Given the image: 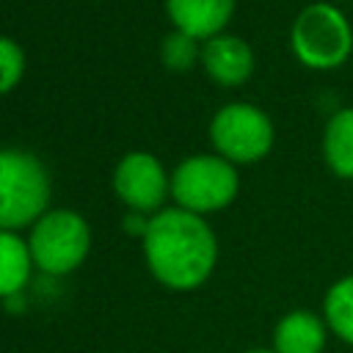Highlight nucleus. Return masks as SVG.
Wrapping results in <instances>:
<instances>
[{
	"instance_id": "nucleus-1",
	"label": "nucleus",
	"mask_w": 353,
	"mask_h": 353,
	"mask_svg": "<svg viewBox=\"0 0 353 353\" xmlns=\"http://www.w3.org/2000/svg\"><path fill=\"white\" fill-rule=\"evenodd\" d=\"M141 248L152 279L174 292L201 287L218 265V237L212 226L207 218L182 207H163L154 212Z\"/></svg>"
},
{
	"instance_id": "nucleus-2",
	"label": "nucleus",
	"mask_w": 353,
	"mask_h": 353,
	"mask_svg": "<svg viewBox=\"0 0 353 353\" xmlns=\"http://www.w3.org/2000/svg\"><path fill=\"white\" fill-rule=\"evenodd\" d=\"M52 199L47 165L25 149H0V229H30Z\"/></svg>"
},
{
	"instance_id": "nucleus-3",
	"label": "nucleus",
	"mask_w": 353,
	"mask_h": 353,
	"mask_svg": "<svg viewBox=\"0 0 353 353\" xmlns=\"http://www.w3.org/2000/svg\"><path fill=\"white\" fill-rule=\"evenodd\" d=\"M290 50L306 69H336L353 52V25L334 3H309L292 19Z\"/></svg>"
},
{
	"instance_id": "nucleus-4",
	"label": "nucleus",
	"mask_w": 353,
	"mask_h": 353,
	"mask_svg": "<svg viewBox=\"0 0 353 353\" xmlns=\"http://www.w3.org/2000/svg\"><path fill=\"white\" fill-rule=\"evenodd\" d=\"M33 268L44 276L61 279L74 273L91 254V226L69 207H50L28 232Z\"/></svg>"
},
{
	"instance_id": "nucleus-5",
	"label": "nucleus",
	"mask_w": 353,
	"mask_h": 353,
	"mask_svg": "<svg viewBox=\"0 0 353 353\" xmlns=\"http://www.w3.org/2000/svg\"><path fill=\"white\" fill-rule=\"evenodd\" d=\"M240 193L237 165L221 154H190L171 171V199L193 215H212L226 210Z\"/></svg>"
},
{
	"instance_id": "nucleus-6",
	"label": "nucleus",
	"mask_w": 353,
	"mask_h": 353,
	"mask_svg": "<svg viewBox=\"0 0 353 353\" xmlns=\"http://www.w3.org/2000/svg\"><path fill=\"white\" fill-rule=\"evenodd\" d=\"M276 130L270 116L251 102H229L210 121V143L215 154L232 165H254L273 149Z\"/></svg>"
},
{
	"instance_id": "nucleus-7",
	"label": "nucleus",
	"mask_w": 353,
	"mask_h": 353,
	"mask_svg": "<svg viewBox=\"0 0 353 353\" xmlns=\"http://www.w3.org/2000/svg\"><path fill=\"white\" fill-rule=\"evenodd\" d=\"M113 193L127 210L154 215L171 196V174L152 152H127L113 168Z\"/></svg>"
},
{
	"instance_id": "nucleus-8",
	"label": "nucleus",
	"mask_w": 353,
	"mask_h": 353,
	"mask_svg": "<svg viewBox=\"0 0 353 353\" xmlns=\"http://www.w3.org/2000/svg\"><path fill=\"white\" fill-rule=\"evenodd\" d=\"M201 69L207 77L223 88H237L251 80L254 74V50L245 39L234 33H218L201 41Z\"/></svg>"
},
{
	"instance_id": "nucleus-9",
	"label": "nucleus",
	"mask_w": 353,
	"mask_h": 353,
	"mask_svg": "<svg viewBox=\"0 0 353 353\" xmlns=\"http://www.w3.org/2000/svg\"><path fill=\"white\" fill-rule=\"evenodd\" d=\"M237 0H165V14L174 30L188 33L196 41H207L226 33Z\"/></svg>"
},
{
	"instance_id": "nucleus-10",
	"label": "nucleus",
	"mask_w": 353,
	"mask_h": 353,
	"mask_svg": "<svg viewBox=\"0 0 353 353\" xmlns=\"http://www.w3.org/2000/svg\"><path fill=\"white\" fill-rule=\"evenodd\" d=\"M328 339V325L323 314L309 309L287 312L273 328L276 353H323Z\"/></svg>"
},
{
	"instance_id": "nucleus-11",
	"label": "nucleus",
	"mask_w": 353,
	"mask_h": 353,
	"mask_svg": "<svg viewBox=\"0 0 353 353\" xmlns=\"http://www.w3.org/2000/svg\"><path fill=\"white\" fill-rule=\"evenodd\" d=\"M33 273V256L28 240L19 232L0 229V301L25 292Z\"/></svg>"
},
{
	"instance_id": "nucleus-12",
	"label": "nucleus",
	"mask_w": 353,
	"mask_h": 353,
	"mask_svg": "<svg viewBox=\"0 0 353 353\" xmlns=\"http://www.w3.org/2000/svg\"><path fill=\"white\" fill-rule=\"evenodd\" d=\"M323 157L339 179H353V108H342L325 121Z\"/></svg>"
},
{
	"instance_id": "nucleus-13",
	"label": "nucleus",
	"mask_w": 353,
	"mask_h": 353,
	"mask_svg": "<svg viewBox=\"0 0 353 353\" xmlns=\"http://www.w3.org/2000/svg\"><path fill=\"white\" fill-rule=\"evenodd\" d=\"M323 320L334 336L353 347V273L328 287L323 298Z\"/></svg>"
},
{
	"instance_id": "nucleus-14",
	"label": "nucleus",
	"mask_w": 353,
	"mask_h": 353,
	"mask_svg": "<svg viewBox=\"0 0 353 353\" xmlns=\"http://www.w3.org/2000/svg\"><path fill=\"white\" fill-rule=\"evenodd\" d=\"M160 61L171 72H188L201 61V41L190 39L188 33L171 30L160 44Z\"/></svg>"
},
{
	"instance_id": "nucleus-15",
	"label": "nucleus",
	"mask_w": 353,
	"mask_h": 353,
	"mask_svg": "<svg viewBox=\"0 0 353 353\" xmlns=\"http://www.w3.org/2000/svg\"><path fill=\"white\" fill-rule=\"evenodd\" d=\"M25 77V50L11 36H0V97L11 94Z\"/></svg>"
},
{
	"instance_id": "nucleus-16",
	"label": "nucleus",
	"mask_w": 353,
	"mask_h": 353,
	"mask_svg": "<svg viewBox=\"0 0 353 353\" xmlns=\"http://www.w3.org/2000/svg\"><path fill=\"white\" fill-rule=\"evenodd\" d=\"M149 218H152V215L127 210V215L121 218V229H124V234H130V237H141V240H143V234H146V229H149Z\"/></svg>"
},
{
	"instance_id": "nucleus-17",
	"label": "nucleus",
	"mask_w": 353,
	"mask_h": 353,
	"mask_svg": "<svg viewBox=\"0 0 353 353\" xmlns=\"http://www.w3.org/2000/svg\"><path fill=\"white\" fill-rule=\"evenodd\" d=\"M8 312H25V292H17V295H11V298H6V301H0Z\"/></svg>"
},
{
	"instance_id": "nucleus-18",
	"label": "nucleus",
	"mask_w": 353,
	"mask_h": 353,
	"mask_svg": "<svg viewBox=\"0 0 353 353\" xmlns=\"http://www.w3.org/2000/svg\"><path fill=\"white\" fill-rule=\"evenodd\" d=\"M245 353H276L273 347H254V350H245Z\"/></svg>"
}]
</instances>
